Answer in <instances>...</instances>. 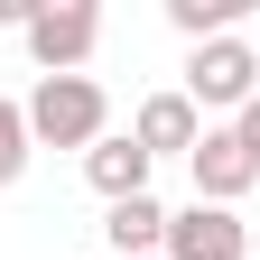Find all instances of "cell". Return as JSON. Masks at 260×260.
Segmentation results:
<instances>
[{
    "mask_svg": "<svg viewBox=\"0 0 260 260\" xmlns=\"http://www.w3.org/2000/svg\"><path fill=\"white\" fill-rule=\"evenodd\" d=\"M19 112H28V140L38 149H93L103 121H112V103H103L93 75H38V93H28Z\"/></svg>",
    "mask_w": 260,
    "mask_h": 260,
    "instance_id": "cell-1",
    "label": "cell"
},
{
    "mask_svg": "<svg viewBox=\"0 0 260 260\" xmlns=\"http://www.w3.org/2000/svg\"><path fill=\"white\" fill-rule=\"evenodd\" d=\"M260 93V47L251 38H205L186 56V103L195 112H242Z\"/></svg>",
    "mask_w": 260,
    "mask_h": 260,
    "instance_id": "cell-2",
    "label": "cell"
},
{
    "mask_svg": "<svg viewBox=\"0 0 260 260\" xmlns=\"http://www.w3.org/2000/svg\"><path fill=\"white\" fill-rule=\"evenodd\" d=\"M19 38H28V56H38L47 75H84V56L103 47V10H93V0H47Z\"/></svg>",
    "mask_w": 260,
    "mask_h": 260,
    "instance_id": "cell-3",
    "label": "cell"
},
{
    "mask_svg": "<svg viewBox=\"0 0 260 260\" xmlns=\"http://www.w3.org/2000/svg\"><path fill=\"white\" fill-rule=\"evenodd\" d=\"M242 251H251V233H242L233 205H186V214H168V251L158 260H242Z\"/></svg>",
    "mask_w": 260,
    "mask_h": 260,
    "instance_id": "cell-4",
    "label": "cell"
},
{
    "mask_svg": "<svg viewBox=\"0 0 260 260\" xmlns=\"http://www.w3.org/2000/svg\"><path fill=\"white\" fill-rule=\"evenodd\" d=\"M186 168H195V205H233V195L260 186V158L242 149V130H205Z\"/></svg>",
    "mask_w": 260,
    "mask_h": 260,
    "instance_id": "cell-5",
    "label": "cell"
},
{
    "mask_svg": "<svg viewBox=\"0 0 260 260\" xmlns=\"http://www.w3.org/2000/svg\"><path fill=\"white\" fill-rule=\"evenodd\" d=\"M130 140H140L149 158H195V140H205V112L186 103V93H149L140 121H130Z\"/></svg>",
    "mask_w": 260,
    "mask_h": 260,
    "instance_id": "cell-6",
    "label": "cell"
},
{
    "mask_svg": "<svg viewBox=\"0 0 260 260\" xmlns=\"http://www.w3.org/2000/svg\"><path fill=\"white\" fill-rule=\"evenodd\" d=\"M149 168H158V158H149L140 140H112V130L84 149V177H93V195H103V205H130V195H149Z\"/></svg>",
    "mask_w": 260,
    "mask_h": 260,
    "instance_id": "cell-7",
    "label": "cell"
},
{
    "mask_svg": "<svg viewBox=\"0 0 260 260\" xmlns=\"http://www.w3.org/2000/svg\"><path fill=\"white\" fill-rule=\"evenodd\" d=\"M103 233H112L121 260H158V251H168V214H158V195H130V205H112Z\"/></svg>",
    "mask_w": 260,
    "mask_h": 260,
    "instance_id": "cell-8",
    "label": "cell"
},
{
    "mask_svg": "<svg viewBox=\"0 0 260 260\" xmlns=\"http://www.w3.org/2000/svg\"><path fill=\"white\" fill-rule=\"evenodd\" d=\"M168 19L186 28L195 47H205V38H233V19H242V0H168Z\"/></svg>",
    "mask_w": 260,
    "mask_h": 260,
    "instance_id": "cell-9",
    "label": "cell"
},
{
    "mask_svg": "<svg viewBox=\"0 0 260 260\" xmlns=\"http://www.w3.org/2000/svg\"><path fill=\"white\" fill-rule=\"evenodd\" d=\"M28 149H38V140H28V112L0 93V186H19V177H28Z\"/></svg>",
    "mask_w": 260,
    "mask_h": 260,
    "instance_id": "cell-10",
    "label": "cell"
},
{
    "mask_svg": "<svg viewBox=\"0 0 260 260\" xmlns=\"http://www.w3.org/2000/svg\"><path fill=\"white\" fill-rule=\"evenodd\" d=\"M233 130H242V149H251V158H260V93H251V103H242V112H233Z\"/></svg>",
    "mask_w": 260,
    "mask_h": 260,
    "instance_id": "cell-11",
    "label": "cell"
}]
</instances>
